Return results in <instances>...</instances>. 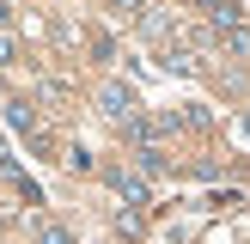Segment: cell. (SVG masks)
I'll list each match as a JSON object with an SVG mask.
<instances>
[{
    "label": "cell",
    "mask_w": 250,
    "mask_h": 244,
    "mask_svg": "<svg viewBox=\"0 0 250 244\" xmlns=\"http://www.w3.org/2000/svg\"><path fill=\"white\" fill-rule=\"evenodd\" d=\"M104 183L116 189V202H128V207H146V183H141V171H122V165H116Z\"/></svg>",
    "instance_id": "1"
},
{
    "label": "cell",
    "mask_w": 250,
    "mask_h": 244,
    "mask_svg": "<svg viewBox=\"0 0 250 244\" xmlns=\"http://www.w3.org/2000/svg\"><path fill=\"white\" fill-rule=\"evenodd\" d=\"M98 104H104V116H110V122H134V92H128V85L110 80L104 92H98Z\"/></svg>",
    "instance_id": "2"
},
{
    "label": "cell",
    "mask_w": 250,
    "mask_h": 244,
    "mask_svg": "<svg viewBox=\"0 0 250 244\" xmlns=\"http://www.w3.org/2000/svg\"><path fill=\"white\" fill-rule=\"evenodd\" d=\"M141 31L153 37V43H171V37H177L183 24H177V12H165V6H146V19H141Z\"/></svg>",
    "instance_id": "3"
},
{
    "label": "cell",
    "mask_w": 250,
    "mask_h": 244,
    "mask_svg": "<svg viewBox=\"0 0 250 244\" xmlns=\"http://www.w3.org/2000/svg\"><path fill=\"white\" fill-rule=\"evenodd\" d=\"M6 122H12L19 134H37V110H31V98H12V104H6Z\"/></svg>",
    "instance_id": "4"
},
{
    "label": "cell",
    "mask_w": 250,
    "mask_h": 244,
    "mask_svg": "<svg viewBox=\"0 0 250 244\" xmlns=\"http://www.w3.org/2000/svg\"><path fill=\"white\" fill-rule=\"evenodd\" d=\"M116 232H122V238H141V232H146V214H141V207H116Z\"/></svg>",
    "instance_id": "5"
},
{
    "label": "cell",
    "mask_w": 250,
    "mask_h": 244,
    "mask_svg": "<svg viewBox=\"0 0 250 244\" xmlns=\"http://www.w3.org/2000/svg\"><path fill=\"white\" fill-rule=\"evenodd\" d=\"M134 165H141V171H165V153H159V146H141V153H134Z\"/></svg>",
    "instance_id": "6"
},
{
    "label": "cell",
    "mask_w": 250,
    "mask_h": 244,
    "mask_svg": "<svg viewBox=\"0 0 250 244\" xmlns=\"http://www.w3.org/2000/svg\"><path fill=\"white\" fill-rule=\"evenodd\" d=\"M37 244H73L67 226H37Z\"/></svg>",
    "instance_id": "7"
},
{
    "label": "cell",
    "mask_w": 250,
    "mask_h": 244,
    "mask_svg": "<svg viewBox=\"0 0 250 244\" xmlns=\"http://www.w3.org/2000/svg\"><path fill=\"white\" fill-rule=\"evenodd\" d=\"M226 49H232V55H250V24H238V31H226Z\"/></svg>",
    "instance_id": "8"
},
{
    "label": "cell",
    "mask_w": 250,
    "mask_h": 244,
    "mask_svg": "<svg viewBox=\"0 0 250 244\" xmlns=\"http://www.w3.org/2000/svg\"><path fill=\"white\" fill-rule=\"evenodd\" d=\"M61 165H67V171H92V153H85V146H73V153L61 159Z\"/></svg>",
    "instance_id": "9"
},
{
    "label": "cell",
    "mask_w": 250,
    "mask_h": 244,
    "mask_svg": "<svg viewBox=\"0 0 250 244\" xmlns=\"http://www.w3.org/2000/svg\"><path fill=\"white\" fill-rule=\"evenodd\" d=\"M165 67L171 73H195V55H171V49H165Z\"/></svg>",
    "instance_id": "10"
},
{
    "label": "cell",
    "mask_w": 250,
    "mask_h": 244,
    "mask_svg": "<svg viewBox=\"0 0 250 244\" xmlns=\"http://www.w3.org/2000/svg\"><path fill=\"white\" fill-rule=\"evenodd\" d=\"M116 12H128V19H146V0H110Z\"/></svg>",
    "instance_id": "11"
},
{
    "label": "cell",
    "mask_w": 250,
    "mask_h": 244,
    "mask_svg": "<svg viewBox=\"0 0 250 244\" xmlns=\"http://www.w3.org/2000/svg\"><path fill=\"white\" fill-rule=\"evenodd\" d=\"M232 134H238V141L250 146V116H238V122H232Z\"/></svg>",
    "instance_id": "12"
}]
</instances>
